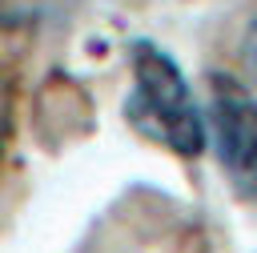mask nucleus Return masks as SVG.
Here are the masks:
<instances>
[{
  "label": "nucleus",
  "instance_id": "obj_2",
  "mask_svg": "<svg viewBox=\"0 0 257 253\" xmlns=\"http://www.w3.org/2000/svg\"><path fill=\"white\" fill-rule=\"evenodd\" d=\"M205 133L213 141L217 161L229 173H253L257 169V100L229 72H213L209 76V120H205Z\"/></svg>",
  "mask_w": 257,
  "mask_h": 253
},
{
  "label": "nucleus",
  "instance_id": "obj_1",
  "mask_svg": "<svg viewBox=\"0 0 257 253\" xmlns=\"http://www.w3.org/2000/svg\"><path fill=\"white\" fill-rule=\"evenodd\" d=\"M128 60H133V92L124 100L128 124L181 157H197L209 133L181 64L153 40H133Z\"/></svg>",
  "mask_w": 257,
  "mask_h": 253
},
{
  "label": "nucleus",
  "instance_id": "obj_3",
  "mask_svg": "<svg viewBox=\"0 0 257 253\" xmlns=\"http://www.w3.org/2000/svg\"><path fill=\"white\" fill-rule=\"evenodd\" d=\"M241 64H245L249 80L257 84V16H253V24L245 28V40H241Z\"/></svg>",
  "mask_w": 257,
  "mask_h": 253
},
{
  "label": "nucleus",
  "instance_id": "obj_4",
  "mask_svg": "<svg viewBox=\"0 0 257 253\" xmlns=\"http://www.w3.org/2000/svg\"><path fill=\"white\" fill-rule=\"evenodd\" d=\"M8 112H12V104H8V84H4V76H0V153H4V141H8Z\"/></svg>",
  "mask_w": 257,
  "mask_h": 253
}]
</instances>
